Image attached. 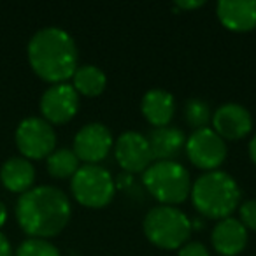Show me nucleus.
I'll list each match as a JSON object with an SVG mask.
<instances>
[{"mask_svg": "<svg viewBox=\"0 0 256 256\" xmlns=\"http://www.w3.org/2000/svg\"><path fill=\"white\" fill-rule=\"evenodd\" d=\"M204 6V2L202 0H198V2H186V0H178L176 2V8L178 9H182V11H193V9H198V8H202Z\"/></svg>", "mask_w": 256, "mask_h": 256, "instance_id": "obj_24", "label": "nucleus"}, {"mask_svg": "<svg viewBox=\"0 0 256 256\" xmlns=\"http://www.w3.org/2000/svg\"><path fill=\"white\" fill-rule=\"evenodd\" d=\"M140 112H142L144 120L150 124H153L154 128L168 126L176 112L174 95L168 93L167 90H150L142 96Z\"/></svg>", "mask_w": 256, "mask_h": 256, "instance_id": "obj_16", "label": "nucleus"}, {"mask_svg": "<svg viewBox=\"0 0 256 256\" xmlns=\"http://www.w3.org/2000/svg\"><path fill=\"white\" fill-rule=\"evenodd\" d=\"M112 148L114 139L109 128L102 123H88L76 134L72 151L79 162H84L86 165H96L107 158Z\"/></svg>", "mask_w": 256, "mask_h": 256, "instance_id": "obj_9", "label": "nucleus"}, {"mask_svg": "<svg viewBox=\"0 0 256 256\" xmlns=\"http://www.w3.org/2000/svg\"><path fill=\"white\" fill-rule=\"evenodd\" d=\"M107 86V78L102 68L95 65H81L76 68L72 76V88L78 92V95L82 96H98L104 93Z\"/></svg>", "mask_w": 256, "mask_h": 256, "instance_id": "obj_18", "label": "nucleus"}, {"mask_svg": "<svg viewBox=\"0 0 256 256\" xmlns=\"http://www.w3.org/2000/svg\"><path fill=\"white\" fill-rule=\"evenodd\" d=\"M184 121L190 124V128L195 130H202V128H209V123L212 121V110H210L209 104L204 102L202 98H192L184 104Z\"/></svg>", "mask_w": 256, "mask_h": 256, "instance_id": "obj_20", "label": "nucleus"}, {"mask_svg": "<svg viewBox=\"0 0 256 256\" xmlns=\"http://www.w3.org/2000/svg\"><path fill=\"white\" fill-rule=\"evenodd\" d=\"M142 182L146 192L160 206L182 204L192 192L190 172L179 162H153L142 172Z\"/></svg>", "mask_w": 256, "mask_h": 256, "instance_id": "obj_5", "label": "nucleus"}, {"mask_svg": "<svg viewBox=\"0 0 256 256\" xmlns=\"http://www.w3.org/2000/svg\"><path fill=\"white\" fill-rule=\"evenodd\" d=\"M70 192L76 202L88 209L109 206L116 193V181L100 165H82L70 179Z\"/></svg>", "mask_w": 256, "mask_h": 256, "instance_id": "obj_6", "label": "nucleus"}, {"mask_svg": "<svg viewBox=\"0 0 256 256\" xmlns=\"http://www.w3.org/2000/svg\"><path fill=\"white\" fill-rule=\"evenodd\" d=\"M39 107L50 124H65L78 114L79 95L68 82L51 84L40 96Z\"/></svg>", "mask_w": 256, "mask_h": 256, "instance_id": "obj_11", "label": "nucleus"}, {"mask_svg": "<svg viewBox=\"0 0 256 256\" xmlns=\"http://www.w3.org/2000/svg\"><path fill=\"white\" fill-rule=\"evenodd\" d=\"M16 256H62L58 248L46 238H26L16 251Z\"/></svg>", "mask_w": 256, "mask_h": 256, "instance_id": "obj_21", "label": "nucleus"}, {"mask_svg": "<svg viewBox=\"0 0 256 256\" xmlns=\"http://www.w3.org/2000/svg\"><path fill=\"white\" fill-rule=\"evenodd\" d=\"M238 218L240 223L244 224L246 230L256 232V198L246 200L244 204L238 206Z\"/></svg>", "mask_w": 256, "mask_h": 256, "instance_id": "obj_22", "label": "nucleus"}, {"mask_svg": "<svg viewBox=\"0 0 256 256\" xmlns=\"http://www.w3.org/2000/svg\"><path fill=\"white\" fill-rule=\"evenodd\" d=\"M184 151L190 164L204 172L218 170L226 160V142L212 128L195 130L186 139Z\"/></svg>", "mask_w": 256, "mask_h": 256, "instance_id": "obj_8", "label": "nucleus"}, {"mask_svg": "<svg viewBox=\"0 0 256 256\" xmlns=\"http://www.w3.org/2000/svg\"><path fill=\"white\" fill-rule=\"evenodd\" d=\"M212 130L226 140H240L251 132V112L240 104H224L212 112Z\"/></svg>", "mask_w": 256, "mask_h": 256, "instance_id": "obj_12", "label": "nucleus"}, {"mask_svg": "<svg viewBox=\"0 0 256 256\" xmlns=\"http://www.w3.org/2000/svg\"><path fill=\"white\" fill-rule=\"evenodd\" d=\"M0 256H12V248L2 232H0Z\"/></svg>", "mask_w": 256, "mask_h": 256, "instance_id": "obj_25", "label": "nucleus"}, {"mask_svg": "<svg viewBox=\"0 0 256 256\" xmlns=\"http://www.w3.org/2000/svg\"><path fill=\"white\" fill-rule=\"evenodd\" d=\"M114 158L124 174H142L151 164L153 154L148 137L139 132H124L114 142Z\"/></svg>", "mask_w": 256, "mask_h": 256, "instance_id": "obj_10", "label": "nucleus"}, {"mask_svg": "<svg viewBox=\"0 0 256 256\" xmlns=\"http://www.w3.org/2000/svg\"><path fill=\"white\" fill-rule=\"evenodd\" d=\"M16 148L26 160L48 158L56 148V134L53 124L42 118H26L18 124L14 134Z\"/></svg>", "mask_w": 256, "mask_h": 256, "instance_id": "obj_7", "label": "nucleus"}, {"mask_svg": "<svg viewBox=\"0 0 256 256\" xmlns=\"http://www.w3.org/2000/svg\"><path fill=\"white\" fill-rule=\"evenodd\" d=\"M26 54L32 70L51 84L67 82L78 68V46L60 26H46L34 34Z\"/></svg>", "mask_w": 256, "mask_h": 256, "instance_id": "obj_2", "label": "nucleus"}, {"mask_svg": "<svg viewBox=\"0 0 256 256\" xmlns=\"http://www.w3.org/2000/svg\"><path fill=\"white\" fill-rule=\"evenodd\" d=\"M193 207L207 220L232 218V212L240 206V188L230 174L223 170L204 172L195 182H192Z\"/></svg>", "mask_w": 256, "mask_h": 256, "instance_id": "obj_3", "label": "nucleus"}, {"mask_svg": "<svg viewBox=\"0 0 256 256\" xmlns=\"http://www.w3.org/2000/svg\"><path fill=\"white\" fill-rule=\"evenodd\" d=\"M146 238L165 251H174L188 242L193 224L181 209L172 206H156L148 210L142 221Z\"/></svg>", "mask_w": 256, "mask_h": 256, "instance_id": "obj_4", "label": "nucleus"}, {"mask_svg": "<svg viewBox=\"0 0 256 256\" xmlns=\"http://www.w3.org/2000/svg\"><path fill=\"white\" fill-rule=\"evenodd\" d=\"M68 196L54 186H34L16 202V220L30 238H51L70 221Z\"/></svg>", "mask_w": 256, "mask_h": 256, "instance_id": "obj_1", "label": "nucleus"}, {"mask_svg": "<svg viewBox=\"0 0 256 256\" xmlns=\"http://www.w3.org/2000/svg\"><path fill=\"white\" fill-rule=\"evenodd\" d=\"M216 14L230 32H251L256 28V0H221L216 6Z\"/></svg>", "mask_w": 256, "mask_h": 256, "instance_id": "obj_13", "label": "nucleus"}, {"mask_svg": "<svg viewBox=\"0 0 256 256\" xmlns=\"http://www.w3.org/2000/svg\"><path fill=\"white\" fill-rule=\"evenodd\" d=\"M178 256H210L209 249L198 240H192L186 242L182 248H179Z\"/></svg>", "mask_w": 256, "mask_h": 256, "instance_id": "obj_23", "label": "nucleus"}, {"mask_svg": "<svg viewBox=\"0 0 256 256\" xmlns=\"http://www.w3.org/2000/svg\"><path fill=\"white\" fill-rule=\"evenodd\" d=\"M150 150L153 154V162H176L182 150H184L186 137L184 132L176 126L153 128L148 136Z\"/></svg>", "mask_w": 256, "mask_h": 256, "instance_id": "obj_15", "label": "nucleus"}, {"mask_svg": "<svg viewBox=\"0 0 256 256\" xmlns=\"http://www.w3.org/2000/svg\"><path fill=\"white\" fill-rule=\"evenodd\" d=\"M46 167L51 178L54 179H72V176L79 170V158L76 156V153L67 148L62 150H54L50 156L46 158Z\"/></svg>", "mask_w": 256, "mask_h": 256, "instance_id": "obj_19", "label": "nucleus"}, {"mask_svg": "<svg viewBox=\"0 0 256 256\" xmlns=\"http://www.w3.org/2000/svg\"><path fill=\"white\" fill-rule=\"evenodd\" d=\"M0 182L6 190L12 193H26L34 188L36 168L30 160L23 156H12L0 167Z\"/></svg>", "mask_w": 256, "mask_h": 256, "instance_id": "obj_17", "label": "nucleus"}, {"mask_svg": "<svg viewBox=\"0 0 256 256\" xmlns=\"http://www.w3.org/2000/svg\"><path fill=\"white\" fill-rule=\"evenodd\" d=\"M249 156H251L252 164L256 165V136L249 140Z\"/></svg>", "mask_w": 256, "mask_h": 256, "instance_id": "obj_26", "label": "nucleus"}, {"mask_svg": "<svg viewBox=\"0 0 256 256\" xmlns=\"http://www.w3.org/2000/svg\"><path fill=\"white\" fill-rule=\"evenodd\" d=\"M8 221V207L4 206V202H0V228L4 226Z\"/></svg>", "mask_w": 256, "mask_h": 256, "instance_id": "obj_27", "label": "nucleus"}, {"mask_svg": "<svg viewBox=\"0 0 256 256\" xmlns=\"http://www.w3.org/2000/svg\"><path fill=\"white\" fill-rule=\"evenodd\" d=\"M210 242L221 256H237L248 246V230L235 218H224L212 228Z\"/></svg>", "mask_w": 256, "mask_h": 256, "instance_id": "obj_14", "label": "nucleus"}]
</instances>
